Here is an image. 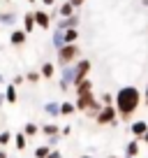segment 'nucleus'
Here are the masks:
<instances>
[{
    "label": "nucleus",
    "mask_w": 148,
    "mask_h": 158,
    "mask_svg": "<svg viewBox=\"0 0 148 158\" xmlns=\"http://www.w3.org/2000/svg\"><path fill=\"white\" fill-rule=\"evenodd\" d=\"M143 102V93L137 86H120L114 93V107L118 112V121H132L134 112L139 109V105Z\"/></svg>",
    "instance_id": "1"
},
{
    "label": "nucleus",
    "mask_w": 148,
    "mask_h": 158,
    "mask_svg": "<svg viewBox=\"0 0 148 158\" xmlns=\"http://www.w3.org/2000/svg\"><path fill=\"white\" fill-rule=\"evenodd\" d=\"M74 107H76V112H84L88 118H95L102 109V102L95 98V93H84V95H76Z\"/></svg>",
    "instance_id": "2"
},
{
    "label": "nucleus",
    "mask_w": 148,
    "mask_h": 158,
    "mask_svg": "<svg viewBox=\"0 0 148 158\" xmlns=\"http://www.w3.org/2000/svg\"><path fill=\"white\" fill-rule=\"evenodd\" d=\"M56 63L60 65V68H67V65H74L76 60L81 58V47L79 44H65L63 49L56 51Z\"/></svg>",
    "instance_id": "3"
},
{
    "label": "nucleus",
    "mask_w": 148,
    "mask_h": 158,
    "mask_svg": "<svg viewBox=\"0 0 148 158\" xmlns=\"http://www.w3.org/2000/svg\"><path fill=\"white\" fill-rule=\"evenodd\" d=\"M95 123L97 126H118V112H116L114 105H109V107H102L99 114L95 116Z\"/></svg>",
    "instance_id": "4"
},
{
    "label": "nucleus",
    "mask_w": 148,
    "mask_h": 158,
    "mask_svg": "<svg viewBox=\"0 0 148 158\" xmlns=\"http://www.w3.org/2000/svg\"><path fill=\"white\" fill-rule=\"evenodd\" d=\"M90 68H93V63H90L88 58H79L76 63H74V86H76V84H81L84 79H88Z\"/></svg>",
    "instance_id": "5"
},
{
    "label": "nucleus",
    "mask_w": 148,
    "mask_h": 158,
    "mask_svg": "<svg viewBox=\"0 0 148 158\" xmlns=\"http://www.w3.org/2000/svg\"><path fill=\"white\" fill-rule=\"evenodd\" d=\"M33 16H35V26H37V28H42V30H49L51 23H53V21H51V14H49L46 10H35Z\"/></svg>",
    "instance_id": "6"
},
{
    "label": "nucleus",
    "mask_w": 148,
    "mask_h": 158,
    "mask_svg": "<svg viewBox=\"0 0 148 158\" xmlns=\"http://www.w3.org/2000/svg\"><path fill=\"white\" fill-rule=\"evenodd\" d=\"M79 23H81V19H79V14H72V16H67V19H56V30H69V28H79Z\"/></svg>",
    "instance_id": "7"
},
{
    "label": "nucleus",
    "mask_w": 148,
    "mask_h": 158,
    "mask_svg": "<svg viewBox=\"0 0 148 158\" xmlns=\"http://www.w3.org/2000/svg\"><path fill=\"white\" fill-rule=\"evenodd\" d=\"M130 133H132V139H141L143 135L148 133V121H143V118L132 121V123H130Z\"/></svg>",
    "instance_id": "8"
},
{
    "label": "nucleus",
    "mask_w": 148,
    "mask_h": 158,
    "mask_svg": "<svg viewBox=\"0 0 148 158\" xmlns=\"http://www.w3.org/2000/svg\"><path fill=\"white\" fill-rule=\"evenodd\" d=\"M25 40H28V35H25L21 28H12V33H10V44L12 47H23Z\"/></svg>",
    "instance_id": "9"
},
{
    "label": "nucleus",
    "mask_w": 148,
    "mask_h": 158,
    "mask_svg": "<svg viewBox=\"0 0 148 158\" xmlns=\"http://www.w3.org/2000/svg\"><path fill=\"white\" fill-rule=\"evenodd\" d=\"M19 23V14L16 12H0V26H10V28H16Z\"/></svg>",
    "instance_id": "10"
},
{
    "label": "nucleus",
    "mask_w": 148,
    "mask_h": 158,
    "mask_svg": "<svg viewBox=\"0 0 148 158\" xmlns=\"http://www.w3.org/2000/svg\"><path fill=\"white\" fill-rule=\"evenodd\" d=\"M35 28H37V26H35V16H33V12H25V14L21 16V30H23L25 35H30Z\"/></svg>",
    "instance_id": "11"
},
{
    "label": "nucleus",
    "mask_w": 148,
    "mask_h": 158,
    "mask_svg": "<svg viewBox=\"0 0 148 158\" xmlns=\"http://www.w3.org/2000/svg\"><path fill=\"white\" fill-rule=\"evenodd\" d=\"M40 74L42 79H53L56 77V63H51V60H44L40 68Z\"/></svg>",
    "instance_id": "12"
},
{
    "label": "nucleus",
    "mask_w": 148,
    "mask_h": 158,
    "mask_svg": "<svg viewBox=\"0 0 148 158\" xmlns=\"http://www.w3.org/2000/svg\"><path fill=\"white\" fill-rule=\"evenodd\" d=\"M56 12H58V16L60 19H67V16H72V14H76V10H74L72 5H69L67 0H63L58 7H56Z\"/></svg>",
    "instance_id": "13"
},
{
    "label": "nucleus",
    "mask_w": 148,
    "mask_h": 158,
    "mask_svg": "<svg viewBox=\"0 0 148 158\" xmlns=\"http://www.w3.org/2000/svg\"><path fill=\"white\" fill-rule=\"evenodd\" d=\"M84 93H93V81H90V77L74 86V95H84Z\"/></svg>",
    "instance_id": "14"
},
{
    "label": "nucleus",
    "mask_w": 148,
    "mask_h": 158,
    "mask_svg": "<svg viewBox=\"0 0 148 158\" xmlns=\"http://www.w3.org/2000/svg\"><path fill=\"white\" fill-rule=\"evenodd\" d=\"M44 114H46V116H51V118L60 116V102H56V100H49V102L44 105Z\"/></svg>",
    "instance_id": "15"
},
{
    "label": "nucleus",
    "mask_w": 148,
    "mask_h": 158,
    "mask_svg": "<svg viewBox=\"0 0 148 158\" xmlns=\"http://www.w3.org/2000/svg\"><path fill=\"white\" fill-rule=\"evenodd\" d=\"M139 139H130L127 142V147H125V156L123 158H137L139 156Z\"/></svg>",
    "instance_id": "16"
},
{
    "label": "nucleus",
    "mask_w": 148,
    "mask_h": 158,
    "mask_svg": "<svg viewBox=\"0 0 148 158\" xmlns=\"http://www.w3.org/2000/svg\"><path fill=\"white\" fill-rule=\"evenodd\" d=\"M40 133L44 135V137H53V135H60V128H58L56 123H44V126L40 128Z\"/></svg>",
    "instance_id": "17"
},
{
    "label": "nucleus",
    "mask_w": 148,
    "mask_h": 158,
    "mask_svg": "<svg viewBox=\"0 0 148 158\" xmlns=\"http://www.w3.org/2000/svg\"><path fill=\"white\" fill-rule=\"evenodd\" d=\"M12 142H14V147L19 149V151H23V149L28 147V137H25V135L21 133V130H19V133L14 135V137H12Z\"/></svg>",
    "instance_id": "18"
},
{
    "label": "nucleus",
    "mask_w": 148,
    "mask_h": 158,
    "mask_svg": "<svg viewBox=\"0 0 148 158\" xmlns=\"http://www.w3.org/2000/svg\"><path fill=\"white\" fill-rule=\"evenodd\" d=\"M5 100H7L10 105H14L16 100H19V91H16V86L7 84V89H5Z\"/></svg>",
    "instance_id": "19"
},
{
    "label": "nucleus",
    "mask_w": 148,
    "mask_h": 158,
    "mask_svg": "<svg viewBox=\"0 0 148 158\" xmlns=\"http://www.w3.org/2000/svg\"><path fill=\"white\" fill-rule=\"evenodd\" d=\"M51 44L56 47V51L65 47V33H63V30H56V33H53V37H51Z\"/></svg>",
    "instance_id": "20"
},
{
    "label": "nucleus",
    "mask_w": 148,
    "mask_h": 158,
    "mask_svg": "<svg viewBox=\"0 0 148 158\" xmlns=\"http://www.w3.org/2000/svg\"><path fill=\"white\" fill-rule=\"evenodd\" d=\"M21 133H23L25 137L30 139V137H35V135L40 133V126H37V123H33V121H28V123L23 126V130H21Z\"/></svg>",
    "instance_id": "21"
},
{
    "label": "nucleus",
    "mask_w": 148,
    "mask_h": 158,
    "mask_svg": "<svg viewBox=\"0 0 148 158\" xmlns=\"http://www.w3.org/2000/svg\"><path fill=\"white\" fill-rule=\"evenodd\" d=\"M74 112H76V107H74V102H69V100H65V102H60V116H72Z\"/></svg>",
    "instance_id": "22"
},
{
    "label": "nucleus",
    "mask_w": 148,
    "mask_h": 158,
    "mask_svg": "<svg viewBox=\"0 0 148 158\" xmlns=\"http://www.w3.org/2000/svg\"><path fill=\"white\" fill-rule=\"evenodd\" d=\"M76 40H79V28L65 30V44H76Z\"/></svg>",
    "instance_id": "23"
},
{
    "label": "nucleus",
    "mask_w": 148,
    "mask_h": 158,
    "mask_svg": "<svg viewBox=\"0 0 148 158\" xmlns=\"http://www.w3.org/2000/svg\"><path fill=\"white\" fill-rule=\"evenodd\" d=\"M40 79H42L40 70H30V72H25V81H30V84H37Z\"/></svg>",
    "instance_id": "24"
},
{
    "label": "nucleus",
    "mask_w": 148,
    "mask_h": 158,
    "mask_svg": "<svg viewBox=\"0 0 148 158\" xmlns=\"http://www.w3.org/2000/svg\"><path fill=\"white\" fill-rule=\"evenodd\" d=\"M51 151V147H46V144H40V147L35 149V158H46Z\"/></svg>",
    "instance_id": "25"
},
{
    "label": "nucleus",
    "mask_w": 148,
    "mask_h": 158,
    "mask_svg": "<svg viewBox=\"0 0 148 158\" xmlns=\"http://www.w3.org/2000/svg\"><path fill=\"white\" fill-rule=\"evenodd\" d=\"M97 100L102 102V107H109V105H114V93H102Z\"/></svg>",
    "instance_id": "26"
},
{
    "label": "nucleus",
    "mask_w": 148,
    "mask_h": 158,
    "mask_svg": "<svg viewBox=\"0 0 148 158\" xmlns=\"http://www.w3.org/2000/svg\"><path fill=\"white\" fill-rule=\"evenodd\" d=\"M12 137H14V135H12L10 130H2V133H0V147H7V144L12 142Z\"/></svg>",
    "instance_id": "27"
},
{
    "label": "nucleus",
    "mask_w": 148,
    "mask_h": 158,
    "mask_svg": "<svg viewBox=\"0 0 148 158\" xmlns=\"http://www.w3.org/2000/svg\"><path fill=\"white\" fill-rule=\"evenodd\" d=\"M23 81H25V74H16V77H14V79H12L10 84H12V86H16V89H19V86H21V84H23Z\"/></svg>",
    "instance_id": "28"
},
{
    "label": "nucleus",
    "mask_w": 148,
    "mask_h": 158,
    "mask_svg": "<svg viewBox=\"0 0 148 158\" xmlns=\"http://www.w3.org/2000/svg\"><path fill=\"white\" fill-rule=\"evenodd\" d=\"M58 142H60V135H53V137H46V147H51V149H53Z\"/></svg>",
    "instance_id": "29"
},
{
    "label": "nucleus",
    "mask_w": 148,
    "mask_h": 158,
    "mask_svg": "<svg viewBox=\"0 0 148 158\" xmlns=\"http://www.w3.org/2000/svg\"><path fill=\"white\" fill-rule=\"evenodd\" d=\"M67 2L74 7V10H79V7H84V2H86V0H67Z\"/></svg>",
    "instance_id": "30"
},
{
    "label": "nucleus",
    "mask_w": 148,
    "mask_h": 158,
    "mask_svg": "<svg viewBox=\"0 0 148 158\" xmlns=\"http://www.w3.org/2000/svg\"><path fill=\"white\" fill-rule=\"evenodd\" d=\"M67 135H72V126H65V128H60V137H67Z\"/></svg>",
    "instance_id": "31"
},
{
    "label": "nucleus",
    "mask_w": 148,
    "mask_h": 158,
    "mask_svg": "<svg viewBox=\"0 0 148 158\" xmlns=\"http://www.w3.org/2000/svg\"><path fill=\"white\" fill-rule=\"evenodd\" d=\"M46 158H63V153H60L58 149H51V151H49V156H46Z\"/></svg>",
    "instance_id": "32"
},
{
    "label": "nucleus",
    "mask_w": 148,
    "mask_h": 158,
    "mask_svg": "<svg viewBox=\"0 0 148 158\" xmlns=\"http://www.w3.org/2000/svg\"><path fill=\"white\" fill-rule=\"evenodd\" d=\"M42 5L44 7H56V0H42Z\"/></svg>",
    "instance_id": "33"
},
{
    "label": "nucleus",
    "mask_w": 148,
    "mask_h": 158,
    "mask_svg": "<svg viewBox=\"0 0 148 158\" xmlns=\"http://www.w3.org/2000/svg\"><path fill=\"white\" fill-rule=\"evenodd\" d=\"M143 105L148 107V84H146V91H143Z\"/></svg>",
    "instance_id": "34"
},
{
    "label": "nucleus",
    "mask_w": 148,
    "mask_h": 158,
    "mask_svg": "<svg viewBox=\"0 0 148 158\" xmlns=\"http://www.w3.org/2000/svg\"><path fill=\"white\" fill-rule=\"evenodd\" d=\"M139 142H141V144H146V147H148V133H146V135H143V137H141V139H139Z\"/></svg>",
    "instance_id": "35"
},
{
    "label": "nucleus",
    "mask_w": 148,
    "mask_h": 158,
    "mask_svg": "<svg viewBox=\"0 0 148 158\" xmlns=\"http://www.w3.org/2000/svg\"><path fill=\"white\" fill-rule=\"evenodd\" d=\"M5 102H7V100H5V93H0V107H2Z\"/></svg>",
    "instance_id": "36"
},
{
    "label": "nucleus",
    "mask_w": 148,
    "mask_h": 158,
    "mask_svg": "<svg viewBox=\"0 0 148 158\" xmlns=\"http://www.w3.org/2000/svg\"><path fill=\"white\" fill-rule=\"evenodd\" d=\"M0 158H10V156H7V151H5V149H0Z\"/></svg>",
    "instance_id": "37"
},
{
    "label": "nucleus",
    "mask_w": 148,
    "mask_h": 158,
    "mask_svg": "<svg viewBox=\"0 0 148 158\" xmlns=\"http://www.w3.org/2000/svg\"><path fill=\"white\" fill-rule=\"evenodd\" d=\"M141 5H143V7H148V0H141Z\"/></svg>",
    "instance_id": "38"
},
{
    "label": "nucleus",
    "mask_w": 148,
    "mask_h": 158,
    "mask_svg": "<svg viewBox=\"0 0 148 158\" xmlns=\"http://www.w3.org/2000/svg\"><path fill=\"white\" fill-rule=\"evenodd\" d=\"M0 84H5V77H2V74H0Z\"/></svg>",
    "instance_id": "39"
},
{
    "label": "nucleus",
    "mask_w": 148,
    "mask_h": 158,
    "mask_svg": "<svg viewBox=\"0 0 148 158\" xmlns=\"http://www.w3.org/2000/svg\"><path fill=\"white\" fill-rule=\"evenodd\" d=\"M25 2H30V5H33V2H37V0H25Z\"/></svg>",
    "instance_id": "40"
},
{
    "label": "nucleus",
    "mask_w": 148,
    "mask_h": 158,
    "mask_svg": "<svg viewBox=\"0 0 148 158\" xmlns=\"http://www.w3.org/2000/svg\"><path fill=\"white\" fill-rule=\"evenodd\" d=\"M81 158H93V156H81Z\"/></svg>",
    "instance_id": "41"
},
{
    "label": "nucleus",
    "mask_w": 148,
    "mask_h": 158,
    "mask_svg": "<svg viewBox=\"0 0 148 158\" xmlns=\"http://www.w3.org/2000/svg\"><path fill=\"white\" fill-rule=\"evenodd\" d=\"M109 158H120V156H109Z\"/></svg>",
    "instance_id": "42"
},
{
    "label": "nucleus",
    "mask_w": 148,
    "mask_h": 158,
    "mask_svg": "<svg viewBox=\"0 0 148 158\" xmlns=\"http://www.w3.org/2000/svg\"><path fill=\"white\" fill-rule=\"evenodd\" d=\"M5 2H10V0H5Z\"/></svg>",
    "instance_id": "43"
},
{
    "label": "nucleus",
    "mask_w": 148,
    "mask_h": 158,
    "mask_svg": "<svg viewBox=\"0 0 148 158\" xmlns=\"http://www.w3.org/2000/svg\"><path fill=\"white\" fill-rule=\"evenodd\" d=\"M146 33H148V28H146Z\"/></svg>",
    "instance_id": "44"
}]
</instances>
